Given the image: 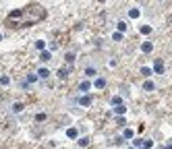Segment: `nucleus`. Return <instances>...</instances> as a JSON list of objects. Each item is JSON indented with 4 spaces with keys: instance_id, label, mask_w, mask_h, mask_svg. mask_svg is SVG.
Instances as JSON below:
<instances>
[{
    "instance_id": "1",
    "label": "nucleus",
    "mask_w": 172,
    "mask_h": 149,
    "mask_svg": "<svg viewBox=\"0 0 172 149\" xmlns=\"http://www.w3.org/2000/svg\"><path fill=\"white\" fill-rule=\"evenodd\" d=\"M75 102H77V106H81V108H89V106L93 103V97L89 95V93H81Z\"/></svg>"
},
{
    "instance_id": "2",
    "label": "nucleus",
    "mask_w": 172,
    "mask_h": 149,
    "mask_svg": "<svg viewBox=\"0 0 172 149\" xmlns=\"http://www.w3.org/2000/svg\"><path fill=\"white\" fill-rule=\"evenodd\" d=\"M151 69H153V73H156V75H164V70H166V66H164V60H162V58H156Z\"/></svg>"
},
{
    "instance_id": "3",
    "label": "nucleus",
    "mask_w": 172,
    "mask_h": 149,
    "mask_svg": "<svg viewBox=\"0 0 172 149\" xmlns=\"http://www.w3.org/2000/svg\"><path fill=\"white\" fill-rule=\"evenodd\" d=\"M131 145L137 149H147V139H141V137H135L131 141Z\"/></svg>"
},
{
    "instance_id": "4",
    "label": "nucleus",
    "mask_w": 172,
    "mask_h": 149,
    "mask_svg": "<svg viewBox=\"0 0 172 149\" xmlns=\"http://www.w3.org/2000/svg\"><path fill=\"white\" fill-rule=\"evenodd\" d=\"M71 70H73V66H60V69L56 70V77H58L60 81H64L67 77H69V73H71Z\"/></svg>"
},
{
    "instance_id": "5",
    "label": "nucleus",
    "mask_w": 172,
    "mask_h": 149,
    "mask_svg": "<svg viewBox=\"0 0 172 149\" xmlns=\"http://www.w3.org/2000/svg\"><path fill=\"white\" fill-rule=\"evenodd\" d=\"M126 17H129L131 21H137L139 17H141V11H139L137 6H133V8H129V11H126Z\"/></svg>"
},
{
    "instance_id": "6",
    "label": "nucleus",
    "mask_w": 172,
    "mask_h": 149,
    "mask_svg": "<svg viewBox=\"0 0 172 149\" xmlns=\"http://www.w3.org/2000/svg\"><path fill=\"white\" fill-rule=\"evenodd\" d=\"M64 135H67V139H73V141H77V139L81 137V135H79V130H77V128H75V126H69V128H67V133H64Z\"/></svg>"
},
{
    "instance_id": "7",
    "label": "nucleus",
    "mask_w": 172,
    "mask_h": 149,
    "mask_svg": "<svg viewBox=\"0 0 172 149\" xmlns=\"http://www.w3.org/2000/svg\"><path fill=\"white\" fill-rule=\"evenodd\" d=\"M122 139H125V141H133V139H135V130H133L131 126H125V128H122Z\"/></svg>"
},
{
    "instance_id": "8",
    "label": "nucleus",
    "mask_w": 172,
    "mask_h": 149,
    "mask_svg": "<svg viewBox=\"0 0 172 149\" xmlns=\"http://www.w3.org/2000/svg\"><path fill=\"white\" fill-rule=\"evenodd\" d=\"M35 73H37V75H40V79H42V81H46L48 77H50V75H52V70L48 69V66H40V69L35 70Z\"/></svg>"
},
{
    "instance_id": "9",
    "label": "nucleus",
    "mask_w": 172,
    "mask_h": 149,
    "mask_svg": "<svg viewBox=\"0 0 172 149\" xmlns=\"http://www.w3.org/2000/svg\"><path fill=\"white\" fill-rule=\"evenodd\" d=\"M91 87H93V83H91L89 79H85V81H81V83H79V91H81V93H87Z\"/></svg>"
},
{
    "instance_id": "10",
    "label": "nucleus",
    "mask_w": 172,
    "mask_h": 149,
    "mask_svg": "<svg viewBox=\"0 0 172 149\" xmlns=\"http://www.w3.org/2000/svg\"><path fill=\"white\" fill-rule=\"evenodd\" d=\"M85 77L87 79H98V69L95 66H85Z\"/></svg>"
},
{
    "instance_id": "11",
    "label": "nucleus",
    "mask_w": 172,
    "mask_h": 149,
    "mask_svg": "<svg viewBox=\"0 0 172 149\" xmlns=\"http://www.w3.org/2000/svg\"><path fill=\"white\" fill-rule=\"evenodd\" d=\"M75 60H77V54H75V52H67V54H64V62H67V66H73V64H75Z\"/></svg>"
},
{
    "instance_id": "12",
    "label": "nucleus",
    "mask_w": 172,
    "mask_h": 149,
    "mask_svg": "<svg viewBox=\"0 0 172 149\" xmlns=\"http://www.w3.org/2000/svg\"><path fill=\"white\" fill-rule=\"evenodd\" d=\"M143 91H156V83H153V81L151 79H145L143 81Z\"/></svg>"
},
{
    "instance_id": "13",
    "label": "nucleus",
    "mask_w": 172,
    "mask_h": 149,
    "mask_svg": "<svg viewBox=\"0 0 172 149\" xmlns=\"http://www.w3.org/2000/svg\"><path fill=\"white\" fill-rule=\"evenodd\" d=\"M23 15H25V11H23V8H15V11H11V12H9V21H11V19H21Z\"/></svg>"
},
{
    "instance_id": "14",
    "label": "nucleus",
    "mask_w": 172,
    "mask_h": 149,
    "mask_svg": "<svg viewBox=\"0 0 172 149\" xmlns=\"http://www.w3.org/2000/svg\"><path fill=\"white\" fill-rule=\"evenodd\" d=\"M112 112H114V116H125L126 114V106H125V103L114 106V108H112Z\"/></svg>"
},
{
    "instance_id": "15",
    "label": "nucleus",
    "mask_w": 172,
    "mask_h": 149,
    "mask_svg": "<svg viewBox=\"0 0 172 149\" xmlns=\"http://www.w3.org/2000/svg\"><path fill=\"white\" fill-rule=\"evenodd\" d=\"M141 52H143V54H151V52H153V44H151V42H143V44H141Z\"/></svg>"
},
{
    "instance_id": "16",
    "label": "nucleus",
    "mask_w": 172,
    "mask_h": 149,
    "mask_svg": "<svg viewBox=\"0 0 172 149\" xmlns=\"http://www.w3.org/2000/svg\"><path fill=\"white\" fill-rule=\"evenodd\" d=\"M93 87H95V89H106V79H104V77L93 79Z\"/></svg>"
},
{
    "instance_id": "17",
    "label": "nucleus",
    "mask_w": 172,
    "mask_h": 149,
    "mask_svg": "<svg viewBox=\"0 0 172 149\" xmlns=\"http://www.w3.org/2000/svg\"><path fill=\"white\" fill-rule=\"evenodd\" d=\"M40 60H42V62H50V60H52V52H50V50L40 52Z\"/></svg>"
},
{
    "instance_id": "18",
    "label": "nucleus",
    "mask_w": 172,
    "mask_h": 149,
    "mask_svg": "<svg viewBox=\"0 0 172 149\" xmlns=\"http://www.w3.org/2000/svg\"><path fill=\"white\" fill-rule=\"evenodd\" d=\"M141 75L145 77V79H151V75H156L151 66H141Z\"/></svg>"
},
{
    "instance_id": "19",
    "label": "nucleus",
    "mask_w": 172,
    "mask_h": 149,
    "mask_svg": "<svg viewBox=\"0 0 172 149\" xmlns=\"http://www.w3.org/2000/svg\"><path fill=\"white\" fill-rule=\"evenodd\" d=\"M126 29H129V23H126V21H118V23H116V31L126 33Z\"/></svg>"
},
{
    "instance_id": "20",
    "label": "nucleus",
    "mask_w": 172,
    "mask_h": 149,
    "mask_svg": "<svg viewBox=\"0 0 172 149\" xmlns=\"http://www.w3.org/2000/svg\"><path fill=\"white\" fill-rule=\"evenodd\" d=\"M25 79L29 81V83H31V85H33V83H37V81H42V79H40V75H37V73H29V75H27V77H25Z\"/></svg>"
},
{
    "instance_id": "21",
    "label": "nucleus",
    "mask_w": 172,
    "mask_h": 149,
    "mask_svg": "<svg viewBox=\"0 0 172 149\" xmlns=\"http://www.w3.org/2000/svg\"><path fill=\"white\" fill-rule=\"evenodd\" d=\"M77 143H79V147H81V149H85L87 145H89V143H91V141H89V137H79V139H77Z\"/></svg>"
},
{
    "instance_id": "22",
    "label": "nucleus",
    "mask_w": 172,
    "mask_h": 149,
    "mask_svg": "<svg viewBox=\"0 0 172 149\" xmlns=\"http://www.w3.org/2000/svg\"><path fill=\"white\" fill-rule=\"evenodd\" d=\"M23 110H25V106L21 102H15V103H12V112H15V114H21Z\"/></svg>"
},
{
    "instance_id": "23",
    "label": "nucleus",
    "mask_w": 172,
    "mask_h": 149,
    "mask_svg": "<svg viewBox=\"0 0 172 149\" xmlns=\"http://www.w3.org/2000/svg\"><path fill=\"white\" fill-rule=\"evenodd\" d=\"M151 31H153V29H151V25H141V27H139V33H141V35H149Z\"/></svg>"
},
{
    "instance_id": "24",
    "label": "nucleus",
    "mask_w": 172,
    "mask_h": 149,
    "mask_svg": "<svg viewBox=\"0 0 172 149\" xmlns=\"http://www.w3.org/2000/svg\"><path fill=\"white\" fill-rule=\"evenodd\" d=\"M35 50H37V52H44V50H46V42H44V39H35Z\"/></svg>"
},
{
    "instance_id": "25",
    "label": "nucleus",
    "mask_w": 172,
    "mask_h": 149,
    "mask_svg": "<svg viewBox=\"0 0 172 149\" xmlns=\"http://www.w3.org/2000/svg\"><path fill=\"white\" fill-rule=\"evenodd\" d=\"M46 120H48L46 112H37V114H35V122H46Z\"/></svg>"
},
{
    "instance_id": "26",
    "label": "nucleus",
    "mask_w": 172,
    "mask_h": 149,
    "mask_svg": "<svg viewBox=\"0 0 172 149\" xmlns=\"http://www.w3.org/2000/svg\"><path fill=\"white\" fill-rule=\"evenodd\" d=\"M125 39V33H120V31H112V42H122Z\"/></svg>"
},
{
    "instance_id": "27",
    "label": "nucleus",
    "mask_w": 172,
    "mask_h": 149,
    "mask_svg": "<svg viewBox=\"0 0 172 149\" xmlns=\"http://www.w3.org/2000/svg\"><path fill=\"white\" fill-rule=\"evenodd\" d=\"M110 103H112V108H114V106H120V103H122V97H120V95H114V97L110 100Z\"/></svg>"
},
{
    "instance_id": "28",
    "label": "nucleus",
    "mask_w": 172,
    "mask_h": 149,
    "mask_svg": "<svg viewBox=\"0 0 172 149\" xmlns=\"http://www.w3.org/2000/svg\"><path fill=\"white\" fill-rule=\"evenodd\" d=\"M0 85H2V87H6V85H11V77H6V75H2V77H0Z\"/></svg>"
},
{
    "instance_id": "29",
    "label": "nucleus",
    "mask_w": 172,
    "mask_h": 149,
    "mask_svg": "<svg viewBox=\"0 0 172 149\" xmlns=\"http://www.w3.org/2000/svg\"><path fill=\"white\" fill-rule=\"evenodd\" d=\"M114 120H116V124H118V126H125V124H126V120H125V116H116Z\"/></svg>"
},
{
    "instance_id": "30",
    "label": "nucleus",
    "mask_w": 172,
    "mask_h": 149,
    "mask_svg": "<svg viewBox=\"0 0 172 149\" xmlns=\"http://www.w3.org/2000/svg\"><path fill=\"white\" fill-rule=\"evenodd\" d=\"M114 143H116V145H122V143H125V139H122V135H120V137H116V139H114Z\"/></svg>"
},
{
    "instance_id": "31",
    "label": "nucleus",
    "mask_w": 172,
    "mask_h": 149,
    "mask_svg": "<svg viewBox=\"0 0 172 149\" xmlns=\"http://www.w3.org/2000/svg\"><path fill=\"white\" fill-rule=\"evenodd\" d=\"M164 149H172V143H168V145H164Z\"/></svg>"
},
{
    "instance_id": "32",
    "label": "nucleus",
    "mask_w": 172,
    "mask_h": 149,
    "mask_svg": "<svg viewBox=\"0 0 172 149\" xmlns=\"http://www.w3.org/2000/svg\"><path fill=\"white\" fill-rule=\"evenodd\" d=\"M0 42H2V33H0Z\"/></svg>"
}]
</instances>
